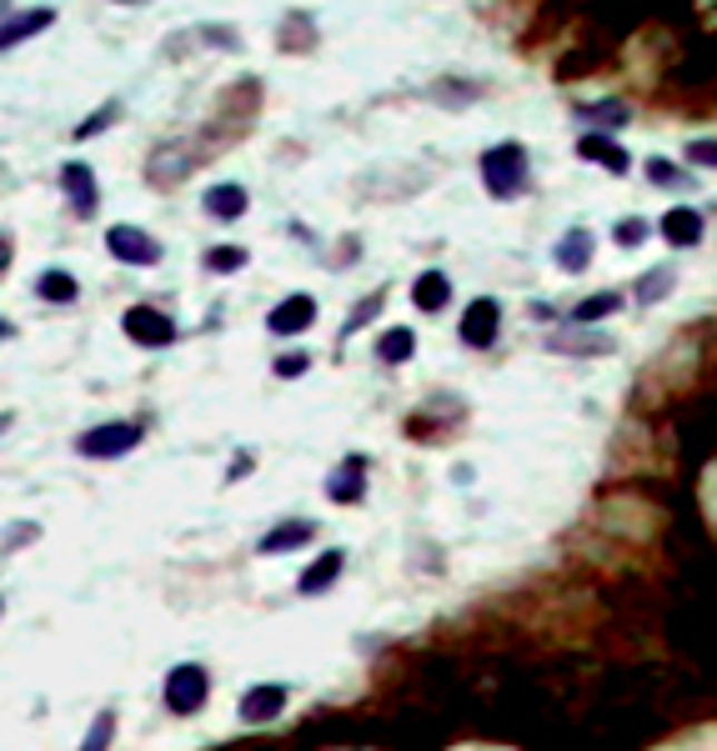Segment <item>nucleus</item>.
Listing matches in <instances>:
<instances>
[{"label": "nucleus", "instance_id": "f257e3e1", "mask_svg": "<svg viewBox=\"0 0 717 751\" xmlns=\"http://www.w3.org/2000/svg\"><path fill=\"white\" fill-rule=\"evenodd\" d=\"M527 146L522 140H502L482 156V186L492 200H517L527 190Z\"/></svg>", "mask_w": 717, "mask_h": 751}, {"label": "nucleus", "instance_id": "f03ea898", "mask_svg": "<svg viewBox=\"0 0 717 751\" xmlns=\"http://www.w3.org/2000/svg\"><path fill=\"white\" fill-rule=\"evenodd\" d=\"M146 441V421H106V426H91L76 436V451L86 461H116L126 451H136Z\"/></svg>", "mask_w": 717, "mask_h": 751}, {"label": "nucleus", "instance_id": "7ed1b4c3", "mask_svg": "<svg viewBox=\"0 0 717 751\" xmlns=\"http://www.w3.org/2000/svg\"><path fill=\"white\" fill-rule=\"evenodd\" d=\"M206 696H212V671L202 661H181V666L166 671V706L176 717H196L206 706Z\"/></svg>", "mask_w": 717, "mask_h": 751}, {"label": "nucleus", "instance_id": "20e7f679", "mask_svg": "<svg viewBox=\"0 0 717 751\" xmlns=\"http://www.w3.org/2000/svg\"><path fill=\"white\" fill-rule=\"evenodd\" d=\"M106 250H111L121 266H136V270H146V266L161 260V240H156L151 230H141V226H111L106 230Z\"/></svg>", "mask_w": 717, "mask_h": 751}, {"label": "nucleus", "instance_id": "39448f33", "mask_svg": "<svg viewBox=\"0 0 717 751\" xmlns=\"http://www.w3.org/2000/svg\"><path fill=\"white\" fill-rule=\"evenodd\" d=\"M61 190H66V206H71L76 220H91L101 210V190H96V170L86 160H66L61 166Z\"/></svg>", "mask_w": 717, "mask_h": 751}, {"label": "nucleus", "instance_id": "423d86ee", "mask_svg": "<svg viewBox=\"0 0 717 751\" xmlns=\"http://www.w3.org/2000/svg\"><path fill=\"white\" fill-rule=\"evenodd\" d=\"M121 326H126V336H131L136 346H146V350H161V346H171L176 340V320L166 316V310H156V306H131L121 316Z\"/></svg>", "mask_w": 717, "mask_h": 751}, {"label": "nucleus", "instance_id": "0eeeda50", "mask_svg": "<svg viewBox=\"0 0 717 751\" xmlns=\"http://www.w3.org/2000/svg\"><path fill=\"white\" fill-rule=\"evenodd\" d=\"M497 330H502V306H497L492 296H482V300H472V306H466V316H462V326H456V336H462L472 350H487V346L497 340Z\"/></svg>", "mask_w": 717, "mask_h": 751}, {"label": "nucleus", "instance_id": "6e6552de", "mask_svg": "<svg viewBox=\"0 0 717 751\" xmlns=\"http://www.w3.org/2000/svg\"><path fill=\"white\" fill-rule=\"evenodd\" d=\"M312 320H316V300L306 296V290H296L282 306L266 310V330H272V336H302V330H312Z\"/></svg>", "mask_w": 717, "mask_h": 751}, {"label": "nucleus", "instance_id": "1a4fd4ad", "mask_svg": "<svg viewBox=\"0 0 717 751\" xmlns=\"http://www.w3.org/2000/svg\"><path fill=\"white\" fill-rule=\"evenodd\" d=\"M286 711V686H276V681H262V686H252L242 696V706H236V717L246 721V727H266V721H276Z\"/></svg>", "mask_w": 717, "mask_h": 751}, {"label": "nucleus", "instance_id": "9d476101", "mask_svg": "<svg viewBox=\"0 0 717 751\" xmlns=\"http://www.w3.org/2000/svg\"><path fill=\"white\" fill-rule=\"evenodd\" d=\"M592 256H597V236L587 226H572L562 240L552 246V260L567 270V276H582L587 266H592Z\"/></svg>", "mask_w": 717, "mask_h": 751}, {"label": "nucleus", "instance_id": "9b49d317", "mask_svg": "<svg viewBox=\"0 0 717 751\" xmlns=\"http://www.w3.org/2000/svg\"><path fill=\"white\" fill-rule=\"evenodd\" d=\"M306 541H316V521H306V516L282 521V526H272L262 541H256V556H282V551H302Z\"/></svg>", "mask_w": 717, "mask_h": 751}, {"label": "nucleus", "instance_id": "f8f14e48", "mask_svg": "<svg viewBox=\"0 0 717 751\" xmlns=\"http://www.w3.org/2000/svg\"><path fill=\"white\" fill-rule=\"evenodd\" d=\"M366 491V456H346L342 471H332L326 476V496L336 501V506H356Z\"/></svg>", "mask_w": 717, "mask_h": 751}, {"label": "nucleus", "instance_id": "ddd939ff", "mask_svg": "<svg viewBox=\"0 0 717 751\" xmlns=\"http://www.w3.org/2000/svg\"><path fill=\"white\" fill-rule=\"evenodd\" d=\"M577 156H582V160H597V166H607L612 176H627V166H632V156H627V150L617 146L607 130H587V136L577 140Z\"/></svg>", "mask_w": 717, "mask_h": 751}, {"label": "nucleus", "instance_id": "4468645a", "mask_svg": "<svg viewBox=\"0 0 717 751\" xmlns=\"http://www.w3.org/2000/svg\"><path fill=\"white\" fill-rule=\"evenodd\" d=\"M206 216L222 220V226H232V220L246 216V206H252V196H246V186H236V180H222V186L206 190Z\"/></svg>", "mask_w": 717, "mask_h": 751}, {"label": "nucleus", "instance_id": "2eb2a0df", "mask_svg": "<svg viewBox=\"0 0 717 751\" xmlns=\"http://www.w3.org/2000/svg\"><path fill=\"white\" fill-rule=\"evenodd\" d=\"M662 240L667 246H697L703 240V210H693V206H672L662 216Z\"/></svg>", "mask_w": 717, "mask_h": 751}, {"label": "nucleus", "instance_id": "dca6fc26", "mask_svg": "<svg viewBox=\"0 0 717 751\" xmlns=\"http://www.w3.org/2000/svg\"><path fill=\"white\" fill-rule=\"evenodd\" d=\"M51 20H56L51 6H36V10H26V16H11L6 26H0V50H11V46H21V40L51 30Z\"/></svg>", "mask_w": 717, "mask_h": 751}, {"label": "nucleus", "instance_id": "f3484780", "mask_svg": "<svg viewBox=\"0 0 717 751\" xmlns=\"http://www.w3.org/2000/svg\"><path fill=\"white\" fill-rule=\"evenodd\" d=\"M342 566H346V551H326V556H316L312 566L302 571V581H296V591H302V596H322L326 586H336V576H342Z\"/></svg>", "mask_w": 717, "mask_h": 751}, {"label": "nucleus", "instance_id": "a211bd4d", "mask_svg": "<svg viewBox=\"0 0 717 751\" xmlns=\"http://www.w3.org/2000/svg\"><path fill=\"white\" fill-rule=\"evenodd\" d=\"M412 300L422 310H442L446 300H452V280H446V270H422V276L412 280Z\"/></svg>", "mask_w": 717, "mask_h": 751}, {"label": "nucleus", "instance_id": "6ab92c4d", "mask_svg": "<svg viewBox=\"0 0 717 751\" xmlns=\"http://www.w3.org/2000/svg\"><path fill=\"white\" fill-rule=\"evenodd\" d=\"M36 296L51 300V306H71V300L81 296V286H76L71 270H41V276H36Z\"/></svg>", "mask_w": 717, "mask_h": 751}, {"label": "nucleus", "instance_id": "aec40b11", "mask_svg": "<svg viewBox=\"0 0 717 751\" xmlns=\"http://www.w3.org/2000/svg\"><path fill=\"white\" fill-rule=\"evenodd\" d=\"M111 741H116V706H101L76 751H111Z\"/></svg>", "mask_w": 717, "mask_h": 751}, {"label": "nucleus", "instance_id": "412c9836", "mask_svg": "<svg viewBox=\"0 0 717 751\" xmlns=\"http://www.w3.org/2000/svg\"><path fill=\"white\" fill-rule=\"evenodd\" d=\"M412 350H416V336L406 326H392L382 340H376V356H382L386 366H402V360H412Z\"/></svg>", "mask_w": 717, "mask_h": 751}, {"label": "nucleus", "instance_id": "4be33fe9", "mask_svg": "<svg viewBox=\"0 0 717 751\" xmlns=\"http://www.w3.org/2000/svg\"><path fill=\"white\" fill-rule=\"evenodd\" d=\"M672 286H677V270L672 266H652L647 276H637V296L652 306V300H667L672 296Z\"/></svg>", "mask_w": 717, "mask_h": 751}, {"label": "nucleus", "instance_id": "5701e85b", "mask_svg": "<svg viewBox=\"0 0 717 751\" xmlns=\"http://www.w3.org/2000/svg\"><path fill=\"white\" fill-rule=\"evenodd\" d=\"M246 260H252V256H246L242 246H212V250H206V270H212V276H236Z\"/></svg>", "mask_w": 717, "mask_h": 751}, {"label": "nucleus", "instance_id": "b1692460", "mask_svg": "<svg viewBox=\"0 0 717 751\" xmlns=\"http://www.w3.org/2000/svg\"><path fill=\"white\" fill-rule=\"evenodd\" d=\"M617 306H622V296H617V290H597V296H587L582 306L572 310V320H582V326H587V320H602V316H612Z\"/></svg>", "mask_w": 717, "mask_h": 751}, {"label": "nucleus", "instance_id": "393cba45", "mask_svg": "<svg viewBox=\"0 0 717 751\" xmlns=\"http://www.w3.org/2000/svg\"><path fill=\"white\" fill-rule=\"evenodd\" d=\"M577 116L582 120H602V126H627V120H632V110L622 106V100H607V106H577Z\"/></svg>", "mask_w": 717, "mask_h": 751}, {"label": "nucleus", "instance_id": "a878e982", "mask_svg": "<svg viewBox=\"0 0 717 751\" xmlns=\"http://www.w3.org/2000/svg\"><path fill=\"white\" fill-rule=\"evenodd\" d=\"M687 166L697 170H717V136H703V140H687Z\"/></svg>", "mask_w": 717, "mask_h": 751}, {"label": "nucleus", "instance_id": "bb28decb", "mask_svg": "<svg viewBox=\"0 0 717 751\" xmlns=\"http://www.w3.org/2000/svg\"><path fill=\"white\" fill-rule=\"evenodd\" d=\"M647 176H652V186H693V180H687V170L672 166V160H662V156L647 160Z\"/></svg>", "mask_w": 717, "mask_h": 751}, {"label": "nucleus", "instance_id": "cd10ccee", "mask_svg": "<svg viewBox=\"0 0 717 751\" xmlns=\"http://www.w3.org/2000/svg\"><path fill=\"white\" fill-rule=\"evenodd\" d=\"M662 751H717V727H703V731H693V737H677L672 747H662Z\"/></svg>", "mask_w": 717, "mask_h": 751}, {"label": "nucleus", "instance_id": "c85d7f7f", "mask_svg": "<svg viewBox=\"0 0 717 751\" xmlns=\"http://www.w3.org/2000/svg\"><path fill=\"white\" fill-rule=\"evenodd\" d=\"M612 240H617V246H622V250H632V246H642V240H647V220H637V216H627V220H622V226H617V230H612Z\"/></svg>", "mask_w": 717, "mask_h": 751}, {"label": "nucleus", "instance_id": "c756f323", "mask_svg": "<svg viewBox=\"0 0 717 751\" xmlns=\"http://www.w3.org/2000/svg\"><path fill=\"white\" fill-rule=\"evenodd\" d=\"M376 310H382V290H376L372 300H362V306L352 310V320H346V326H342V340H352V336H356V326H366V320H372Z\"/></svg>", "mask_w": 717, "mask_h": 751}, {"label": "nucleus", "instance_id": "7c9ffc66", "mask_svg": "<svg viewBox=\"0 0 717 751\" xmlns=\"http://www.w3.org/2000/svg\"><path fill=\"white\" fill-rule=\"evenodd\" d=\"M116 116H121V106H116V100H111V106H106L101 116H91V120H81V126H76V140H86V136H96V130H106Z\"/></svg>", "mask_w": 717, "mask_h": 751}, {"label": "nucleus", "instance_id": "2f4dec72", "mask_svg": "<svg viewBox=\"0 0 717 751\" xmlns=\"http://www.w3.org/2000/svg\"><path fill=\"white\" fill-rule=\"evenodd\" d=\"M306 366H312V360H306L302 350H296V356H276V376H302Z\"/></svg>", "mask_w": 717, "mask_h": 751}, {"label": "nucleus", "instance_id": "473e14b6", "mask_svg": "<svg viewBox=\"0 0 717 751\" xmlns=\"http://www.w3.org/2000/svg\"><path fill=\"white\" fill-rule=\"evenodd\" d=\"M26 536H36V521H21V526H11L0 546H6V551H16V546H26Z\"/></svg>", "mask_w": 717, "mask_h": 751}, {"label": "nucleus", "instance_id": "72a5a7b5", "mask_svg": "<svg viewBox=\"0 0 717 751\" xmlns=\"http://www.w3.org/2000/svg\"><path fill=\"white\" fill-rule=\"evenodd\" d=\"M703 501H707V516H713V526H717V466L707 471V486H703Z\"/></svg>", "mask_w": 717, "mask_h": 751}, {"label": "nucleus", "instance_id": "f704fd0d", "mask_svg": "<svg viewBox=\"0 0 717 751\" xmlns=\"http://www.w3.org/2000/svg\"><path fill=\"white\" fill-rule=\"evenodd\" d=\"M252 466H256V461H252V451H242V456H236V466H232V471H226V481L246 476V471H252Z\"/></svg>", "mask_w": 717, "mask_h": 751}, {"label": "nucleus", "instance_id": "c9c22d12", "mask_svg": "<svg viewBox=\"0 0 717 751\" xmlns=\"http://www.w3.org/2000/svg\"><path fill=\"white\" fill-rule=\"evenodd\" d=\"M11 236H0V276H6V270H11Z\"/></svg>", "mask_w": 717, "mask_h": 751}, {"label": "nucleus", "instance_id": "e433bc0d", "mask_svg": "<svg viewBox=\"0 0 717 751\" xmlns=\"http://www.w3.org/2000/svg\"><path fill=\"white\" fill-rule=\"evenodd\" d=\"M11 336H16V326H11L6 316H0V340H11Z\"/></svg>", "mask_w": 717, "mask_h": 751}, {"label": "nucleus", "instance_id": "4c0bfd02", "mask_svg": "<svg viewBox=\"0 0 717 751\" xmlns=\"http://www.w3.org/2000/svg\"><path fill=\"white\" fill-rule=\"evenodd\" d=\"M456 751H507V747H456Z\"/></svg>", "mask_w": 717, "mask_h": 751}, {"label": "nucleus", "instance_id": "58836bf2", "mask_svg": "<svg viewBox=\"0 0 717 751\" xmlns=\"http://www.w3.org/2000/svg\"><path fill=\"white\" fill-rule=\"evenodd\" d=\"M11 421H16V416H11V411H0V431H6V426H11Z\"/></svg>", "mask_w": 717, "mask_h": 751}, {"label": "nucleus", "instance_id": "ea45409f", "mask_svg": "<svg viewBox=\"0 0 717 751\" xmlns=\"http://www.w3.org/2000/svg\"><path fill=\"white\" fill-rule=\"evenodd\" d=\"M6 16H11V6H0V20H6Z\"/></svg>", "mask_w": 717, "mask_h": 751}, {"label": "nucleus", "instance_id": "a19ab883", "mask_svg": "<svg viewBox=\"0 0 717 751\" xmlns=\"http://www.w3.org/2000/svg\"><path fill=\"white\" fill-rule=\"evenodd\" d=\"M0 616H6V601H0Z\"/></svg>", "mask_w": 717, "mask_h": 751}]
</instances>
